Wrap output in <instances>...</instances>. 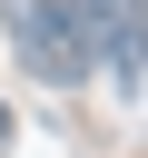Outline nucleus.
I'll use <instances>...</instances> for the list:
<instances>
[{"label": "nucleus", "mask_w": 148, "mask_h": 158, "mask_svg": "<svg viewBox=\"0 0 148 158\" xmlns=\"http://www.w3.org/2000/svg\"><path fill=\"white\" fill-rule=\"evenodd\" d=\"M0 30L20 49V69L39 89H79L89 79V49H79V0H0Z\"/></svg>", "instance_id": "obj_1"}, {"label": "nucleus", "mask_w": 148, "mask_h": 158, "mask_svg": "<svg viewBox=\"0 0 148 158\" xmlns=\"http://www.w3.org/2000/svg\"><path fill=\"white\" fill-rule=\"evenodd\" d=\"M128 30H138V59H148V0H128Z\"/></svg>", "instance_id": "obj_2"}, {"label": "nucleus", "mask_w": 148, "mask_h": 158, "mask_svg": "<svg viewBox=\"0 0 148 158\" xmlns=\"http://www.w3.org/2000/svg\"><path fill=\"white\" fill-rule=\"evenodd\" d=\"M10 128H20V118H10V109H0V148H10Z\"/></svg>", "instance_id": "obj_3"}]
</instances>
